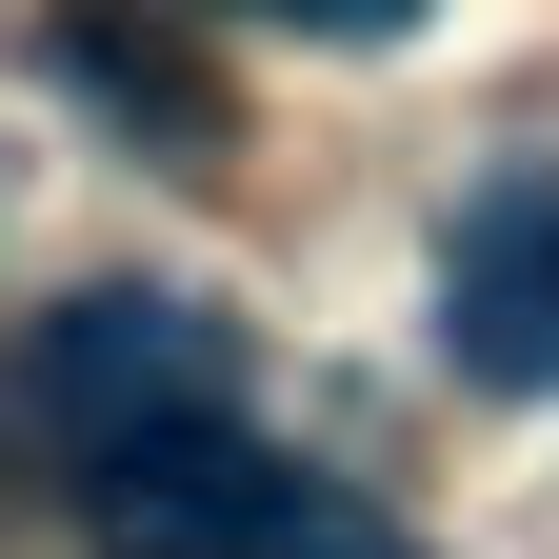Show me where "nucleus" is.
Returning a JSON list of instances; mask_svg holds the SVG:
<instances>
[{"label":"nucleus","instance_id":"4","mask_svg":"<svg viewBox=\"0 0 559 559\" xmlns=\"http://www.w3.org/2000/svg\"><path fill=\"white\" fill-rule=\"evenodd\" d=\"M60 81H81V100H120V120H160V140H200V81H180L160 40H60Z\"/></svg>","mask_w":559,"mask_h":559},{"label":"nucleus","instance_id":"1","mask_svg":"<svg viewBox=\"0 0 559 559\" xmlns=\"http://www.w3.org/2000/svg\"><path fill=\"white\" fill-rule=\"evenodd\" d=\"M0 440H21L40 500H120V479H160L180 440H240V320L221 300H180V280H81L40 340H21V380H0Z\"/></svg>","mask_w":559,"mask_h":559},{"label":"nucleus","instance_id":"3","mask_svg":"<svg viewBox=\"0 0 559 559\" xmlns=\"http://www.w3.org/2000/svg\"><path fill=\"white\" fill-rule=\"evenodd\" d=\"M440 360L500 400H559V180H479L440 221Z\"/></svg>","mask_w":559,"mask_h":559},{"label":"nucleus","instance_id":"2","mask_svg":"<svg viewBox=\"0 0 559 559\" xmlns=\"http://www.w3.org/2000/svg\"><path fill=\"white\" fill-rule=\"evenodd\" d=\"M81 539H100V559H400L320 460H280L260 419H240V440H180L160 479H120Z\"/></svg>","mask_w":559,"mask_h":559}]
</instances>
